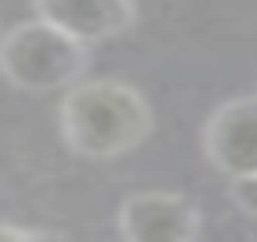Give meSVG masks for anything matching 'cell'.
Returning <instances> with one entry per match:
<instances>
[{"mask_svg":"<svg viewBox=\"0 0 257 242\" xmlns=\"http://www.w3.org/2000/svg\"><path fill=\"white\" fill-rule=\"evenodd\" d=\"M61 137L83 159H117L152 133V106L125 80H76L61 98Z\"/></svg>","mask_w":257,"mask_h":242,"instance_id":"6da1fadb","label":"cell"},{"mask_svg":"<svg viewBox=\"0 0 257 242\" xmlns=\"http://www.w3.org/2000/svg\"><path fill=\"white\" fill-rule=\"evenodd\" d=\"M91 46L57 31L46 19H27L0 34V76L23 95H49L83 80Z\"/></svg>","mask_w":257,"mask_h":242,"instance_id":"7a4b0ae2","label":"cell"},{"mask_svg":"<svg viewBox=\"0 0 257 242\" xmlns=\"http://www.w3.org/2000/svg\"><path fill=\"white\" fill-rule=\"evenodd\" d=\"M201 148L223 178L257 174V95H238L216 106L204 121Z\"/></svg>","mask_w":257,"mask_h":242,"instance_id":"3957f363","label":"cell"},{"mask_svg":"<svg viewBox=\"0 0 257 242\" xmlns=\"http://www.w3.org/2000/svg\"><path fill=\"white\" fill-rule=\"evenodd\" d=\"M117 231L128 242H189L201 234V212L182 193L144 189L121 201Z\"/></svg>","mask_w":257,"mask_h":242,"instance_id":"277c9868","label":"cell"},{"mask_svg":"<svg viewBox=\"0 0 257 242\" xmlns=\"http://www.w3.org/2000/svg\"><path fill=\"white\" fill-rule=\"evenodd\" d=\"M34 16L83 46H95L133 31L137 0H34Z\"/></svg>","mask_w":257,"mask_h":242,"instance_id":"5b68a950","label":"cell"},{"mask_svg":"<svg viewBox=\"0 0 257 242\" xmlns=\"http://www.w3.org/2000/svg\"><path fill=\"white\" fill-rule=\"evenodd\" d=\"M231 201L238 204L246 216H257V174L231 178Z\"/></svg>","mask_w":257,"mask_h":242,"instance_id":"8992f818","label":"cell"},{"mask_svg":"<svg viewBox=\"0 0 257 242\" xmlns=\"http://www.w3.org/2000/svg\"><path fill=\"white\" fill-rule=\"evenodd\" d=\"M0 238H12V242H27V238H53V231H31V227L0 223Z\"/></svg>","mask_w":257,"mask_h":242,"instance_id":"52a82bcc","label":"cell"}]
</instances>
